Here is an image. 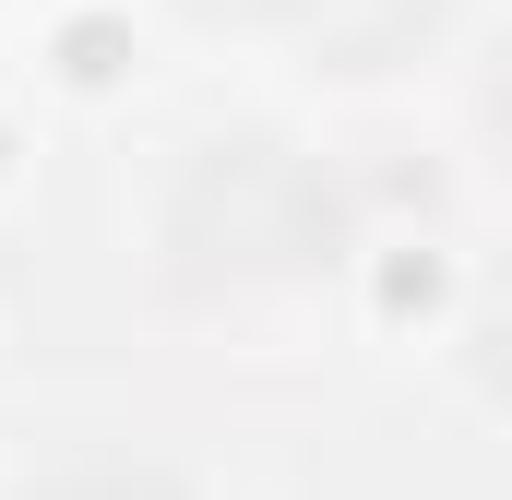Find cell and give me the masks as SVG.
<instances>
[{"mask_svg": "<svg viewBox=\"0 0 512 500\" xmlns=\"http://www.w3.org/2000/svg\"><path fill=\"white\" fill-rule=\"evenodd\" d=\"M334 227V203L274 155V143H215L191 179H179V250L203 262H239V274H274Z\"/></svg>", "mask_w": 512, "mask_h": 500, "instance_id": "6da1fadb", "label": "cell"}, {"mask_svg": "<svg viewBox=\"0 0 512 500\" xmlns=\"http://www.w3.org/2000/svg\"><path fill=\"white\" fill-rule=\"evenodd\" d=\"M227 12H251V0H227Z\"/></svg>", "mask_w": 512, "mask_h": 500, "instance_id": "7a4b0ae2", "label": "cell"}]
</instances>
